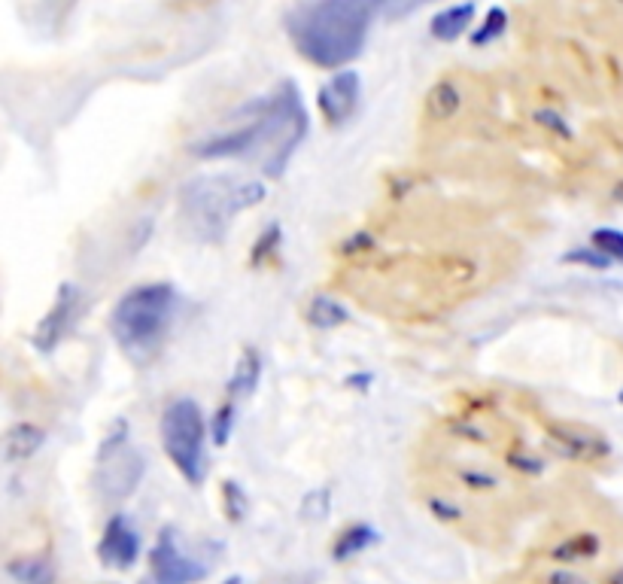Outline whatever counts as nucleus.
Instances as JSON below:
<instances>
[{
    "label": "nucleus",
    "mask_w": 623,
    "mask_h": 584,
    "mask_svg": "<svg viewBox=\"0 0 623 584\" xmlns=\"http://www.w3.org/2000/svg\"><path fill=\"white\" fill-rule=\"evenodd\" d=\"M231 122L213 137L192 146V156L213 159H256L268 177H280L307 134V110L292 80H283L277 92L250 101Z\"/></svg>",
    "instance_id": "f257e3e1"
},
{
    "label": "nucleus",
    "mask_w": 623,
    "mask_h": 584,
    "mask_svg": "<svg viewBox=\"0 0 623 584\" xmlns=\"http://www.w3.org/2000/svg\"><path fill=\"white\" fill-rule=\"evenodd\" d=\"M383 0H314L286 19L295 52L320 70L350 67L365 49Z\"/></svg>",
    "instance_id": "f03ea898"
},
{
    "label": "nucleus",
    "mask_w": 623,
    "mask_h": 584,
    "mask_svg": "<svg viewBox=\"0 0 623 584\" xmlns=\"http://www.w3.org/2000/svg\"><path fill=\"white\" fill-rule=\"evenodd\" d=\"M174 311H177V289L171 283H143L128 289L113 305L110 332L131 362L146 365L165 347V338L174 323Z\"/></svg>",
    "instance_id": "7ed1b4c3"
},
{
    "label": "nucleus",
    "mask_w": 623,
    "mask_h": 584,
    "mask_svg": "<svg viewBox=\"0 0 623 584\" xmlns=\"http://www.w3.org/2000/svg\"><path fill=\"white\" fill-rule=\"evenodd\" d=\"M268 198V183L256 177H195L183 186L180 192V207L183 216L189 219V226L195 235L216 241L225 235L231 226V219L238 213H247L259 207Z\"/></svg>",
    "instance_id": "20e7f679"
},
{
    "label": "nucleus",
    "mask_w": 623,
    "mask_h": 584,
    "mask_svg": "<svg viewBox=\"0 0 623 584\" xmlns=\"http://www.w3.org/2000/svg\"><path fill=\"white\" fill-rule=\"evenodd\" d=\"M159 438L168 460L186 484L201 487L207 481V438L210 426L201 405L189 396L174 399L159 420Z\"/></svg>",
    "instance_id": "39448f33"
},
{
    "label": "nucleus",
    "mask_w": 623,
    "mask_h": 584,
    "mask_svg": "<svg viewBox=\"0 0 623 584\" xmlns=\"http://www.w3.org/2000/svg\"><path fill=\"white\" fill-rule=\"evenodd\" d=\"M143 478V457L128 442V423H113V432L98 448V484L101 493L113 502L128 499Z\"/></svg>",
    "instance_id": "423d86ee"
},
{
    "label": "nucleus",
    "mask_w": 623,
    "mask_h": 584,
    "mask_svg": "<svg viewBox=\"0 0 623 584\" xmlns=\"http://www.w3.org/2000/svg\"><path fill=\"white\" fill-rule=\"evenodd\" d=\"M146 566H149L146 584H198L210 572L204 560L186 554L180 533L174 527H165L159 536H155V545L149 548Z\"/></svg>",
    "instance_id": "0eeeda50"
},
{
    "label": "nucleus",
    "mask_w": 623,
    "mask_h": 584,
    "mask_svg": "<svg viewBox=\"0 0 623 584\" xmlns=\"http://www.w3.org/2000/svg\"><path fill=\"white\" fill-rule=\"evenodd\" d=\"M86 311V296H83V289L76 286V283H61L58 292H55V302L52 308L43 314V320L37 323L31 341L40 353H52L70 332L73 326L80 323Z\"/></svg>",
    "instance_id": "6e6552de"
},
{
    "label": "nucleus",
    "mask_w": 623,
    "mask_h": 584,
    "mask_svg": "<svg viewBox=\"0 0 623 584\" xmlns=\"http://www.w3.org/2000/svg\"><path fill=\"white\" fill-rule=\"evenodd\" d=\"M544 432H548V442L554 445V451L575 463H602L611 454L608 438L587 423L548 420L544 423Z\"/></svg>",
    "instance_id": "1a4fd4ad"
},
{
    "label": "nucleus",
    "mask_w": 623,
    "mask_h": 584,
    "mask_svg": "<svg viewBox=\"0 0 623 584\" xmlns=\"http://www.w3.org/2000/svg\"><path fill=\"white\" fill-rule=\"evenodd\" d=\"M362 104V77L353 67H341L317 89V113L329 128H338L356 116Z\"/></svg>",
    "instance_id": "9d476101"
},
{
    "label": "nucleus",
    "mask_w": 623,
    "mask_h": 584,
    "mask_svg": "<svg viewBox=\"0 0 623 584\" xmlns=\"http://www.w3.org/2000/svg\"><path fill=\"white\" fill-rule=\"evenodd\" d=\"M98 557L110 569H131L140 560V533L134 530V524L122 511H116L107 521L101 542H98Z\"/></svg>",
    "instance_id": "9b49d317"
},
{
    "label": "nucleus",
    "mask_w": 623,
    "mask_h": 584,
    "mask_svg": "<svg viewBox=\"0 0 623 584\" xmlns=\"http://www.w3.org/2000/svg\"><path fill=\"white\" fill-rule=\"evenodd\" d=\"M46 445V429H40L37 423H16L4 432L0 438V454H4L7 463H25L31 460L40 448Z\"/></svg>",
    "instance_id": "f8f14e48"
},
{
    "label": "nucleus",
    "mask_w": 623,
    "mask_h": 584,
    "mask_svg": "<svg viewBox=\"0 0 623 584\" xmlns=\"http://www.w3.org/2000/svg\"><path fill=\"white\" fill-rule=\"evenodd\" d=\"M475 16H478V7L472 4V0H462V4H450V7H444L441 13L432 16L429 34L438 43H456L465 31L475 25Z\"/></svg>",
    "instance_id": "ddd939ff"
},
{
    "label": "nucleus",
    "mask_w": 623,
    "mask_h": 584,
    "mask_svg": "<svg viewBox=\"0 0 623 584\" xmlns=\"http://www.w3.org/2000/svg\"><path fill=\"white\" fill-rule=\"evenodd\" d=\"M262 381V353L256 347H244V353L235 362V375H231L225 393L235 399H250L259 390Z\"/></svg>",
    "instance_id": "4468645a"
},
{
    "label": "nucleus",
    "mask_w": 623,
    "mask_h": 584,
    "mask_svg": "<svg viewBox=\"0 0 623 584\" xmlns=\"http://www.w3.org/2000/svg\"><path fill=\"white\" fill-rule=\"evenodd\" d=\"M377 539L380 536H377V530L371 524H350V527H344L335 536V542H332V560L335 563H350L353 557H359L371 545H377Z\"/></svg>",
    "instance_id": "2eb2a0df"
},
{
    "label": "nucleus",
    "mask_w": 623,
    "mask_h": 584,
    "mask_svg": "<svg viewBox=\"0 0 623 584\" xmlns=\"http://www.w3.org/2000/svg\"><path fill=\"white\" fill-rule=\"evenodd\" d=\"M462 110V92L453 80H438L426 92V116L432 122H450Z\"/></svg>",
    "instance_id": "dca6fc26"
},
{
    "label": "nucleus",
    "mask_w": 623,
    "mask_h": 584,
    "mask_svg": "<svg viewBox=\"0 0 623 584\" xmlns=\"http://www.w3.org/2000/svg\"><path fill=\"white\" fill-rule=\"evenodd\" d=\"M304 320H307V326L329 332V329L344 326L350 320V311L344 308V302H338L332 296H314L304 308Z\"/></svg>",
    "instance_id": "f3484780"
},
{
    "label": "nucleus",
    "mask_w": 623,
    "mask_h": 584,
    "mask_svg": "<svg viewBox=\"0 0 623 584\" xmlns=\"http://www.w3.org/2000/svg\"><path fill=\"white\" fill-rule=\"evenodd\" d=\"M599 554V536L596 533H575V536H566L554 551L551 557L557 563H584V560H593Z\"/></svg>",
    "instance_id": "a211bd4d"
},
{
    "label": "nucleus",
    "mask_w": 623,
    "mask_h": 584,
    "mask_svg": "<svg viewBox=\"0 0 623 584\" xmlns=\"http://www.w3.org/2000/svg\"><path fill=\"white\" fill-rule=\"evenodd\" d=\"M235 423H238V399L225 393V399L216 405V411H213V417H210V423H207V426H210V442H213L216 448L228 445V438H231V429H235Z\"/></svg>",
    "instance_id": "6ab92c4d"
},
{
    "label": "nucleus",
    "mask_w": 623,
    "mask_h": 584,
    "mask_svg": "<svg viewBox=\"0 0 623 584\" xmlns=\"http://www.w3.org/2000/svg\"><path fill=\"white\" fill-rule=\"evenodd\" d=\"M10 575L19 584H55V569L46 557H22L10 563Z\"/></svg>",
    "instance_id": "aec40b11"
},
{
    "label": "nucleus",
    "mask_w": 623,
    "mask_h": 584,
    "mask_svg": "<svg viewBox=\"0 0 623 584\" xmlns=\"http://www.w3.org/2000/svg\"><path fill=\"white\" fill-rule=\"evenodd\" d=\"M505 31H508V13L502 7H490L487 16L481 19V25H475L469 40L475 49H484V46H493L496 40H502Z\"/></svg>",
    "instance_id": "412c9836"
},
{
    "label": "nucleus",
    "mask_w": 623,
    "mask_h": 584,
    "mask_svg": "<svg viewBox=\"0 0 623 584\" xmlns=\"http://www.w3.org/2000/svg\"><path fill=\"white\" fill-rule=\"evenodd\" d=\"M280 244H283V229L280 223H268L259 238L253 241V250H250V265L253 268H262V265H271L274 256L280 253Z\"/></svg>",
    "instance_id": "4be33fe9"
},
{
    "label": "nucleus",
    "mask_w": 623,
    "mask_h": 584,
    "mask_svg": "<svg viewBox=\"0 0 623 584\" xmlns=\"http://www.w3.org/2000/svg\"><path fill=\"white\" fill-rule=\"evenodd\" d=\"M301 521L307 524H323L332 515V487H314L301 499Z\"/></svg>",
    "instance_id": "5701e85b"
},
{
    "label": "nucleus",
    "mask_w": 623,
    "mask_h": 584,
    "mask_svg": "<svg viewBox=\"0 0 623 584\" xmlns=\"http://www.w3.org/2000/svg\"><path fill=\"white\" fill-rule=\"evenodd\" d=\"M219 493H222V508H225V518H228L231 524H241V521L247 518V508H250V502H247V493L241 490V484L228 478V481H222Z\"/></svg>",
    "instance_id": "b1692460"
},
{
    "label": "nucleus",
    "mask_w": 623,
    "mask_h": 584,
    "mask_svg": "<svg viewBox=\"0 0 623 584\" xmlns=\"http://www.w3.org/2000/svg\"><path fill=\"white\" fill-rule=\"evenodd\" d=\"M590 244L599 253H605L611 262H620L623 265V232L620 229H596L590 235Z\"/></svg>",
    "instance_id": "393cba45"
},
{
    "label": "nucleus",
    "mask_w": 623,
    "mask_h": 584,
    "mask_svg": "<svg viewBox=\"0 0 623 584\" xmlns=\"http://www.w3.org/2000/svg\"><path fill=\"white\" fill-rule=\"evenodd\" d=\"M563 262H566V265H581V268H593V271H608V268H611V259H608L605 253H599V250H596L593 244L569 250V253L563 256Z\"/></svg>",
    "instance_id": "a878e982"
},
{
    "label": "nucleus",
    "mask_w": 623,
    "mask_h": 584,
    "mask_svg": "<svg viewBox=\"0 0 623 584\" xmlns=\"http://www.w3.org/2000/svg\"><path fill=\"white\" fill-rule=\"evenodd\" d=\"M532 119H535L541 128H548L551 134L563 137V140H572V137H575V131H572V125L566 122V116L557 113V110H551V107H538V110L532 113Z\"/></svg>",
    "instance_id": "bb28decb"
},
{
    "label": "nucleus",
    "mask_w": 623,
    "mask_h": 584,
    "mask_svg": "<svg viewBox=\"0 0 623 584\" xmlns=\"http://www.w3.org/2000/svg\"><path fill=\"white\" fill-rule=\"evenodd\" d=\"M505 460H508L511 469H517V472H523V475H541V472H544V460L535 457V454H532L529 448H523V445L511 448Z\"/></svg>",
    "instance_id": "cd10ccee"
},
{
    "label": "nucleus",
    "mask_w": 623,
    "mask_h": 584,
    "mask_svg": "<svg viewBox=\"0 0 623 584\" xmlns=\"http://www.w3.org/2000/svg\"><path fill=\"white\" fill-rule=\"evenodd\" d=\"M459 478H462V484L469 487V490H490V487H499V481H496L490 472H484V469H465Z\"/></svg>",
    "instance_id": "c85d7f7f"
},
{
    "label": "nucleus",
    "mask_w": 623,
    "mask_h": 584,
    "mask_svg": "<svg viewBox=\"0 0 623 584\" xmlns=\"http://www.w3.org/2000/svg\"><path fill=\"white\" fill-rule=\"evenodd\" d=\"M429 508H432V515H435L438 521H447V524H453V521L462 518L459 505H453V502H447V499H441V496H432V499H429Z\"/></svg>",
    "instance_id": "c756f323"
},
{
    "label": "nucleus",
    "mask_w": 623,
    "mask_h": 584,
    "mask_svg": "<svg viewBox=\"0 0 623 584\" xmlns=\"http://www.w3.org/2000/svg\"><path fill=\"white\" fill-rule=\"evenodd\" d=\"M548 584H590L584 575H578V572H569V569H554L551 575H548Z\"/></svg>",
    "instance_id": "7c9ffc66"
},
{
    "label": "nucleus",
    "mask_w": 623,
    "mask_h": 584,
    "mask_svg": "<svg viewBox=\"0 0 623 584\" xmlns=\"http://www.w3.org/2000/svg\"><path fill=\"white\" fill-rule=\"evenodd\" d=\"M608 584H623V566H620V569H614V572L608 575Z\"/></svg>",
    "instance_id": "2f4dec72"
},
{
    "label": "nucleus",
    "mask_w": 623,
    "mask_h": 584,
    "mask_svg": "<svg viewBox=\"0 0 623 584\" xmlns=\"http://www.w3.org/2000/svg\"><path fill=\"white\" fill-rule=\"evenodd\" d=\"M219 584H244V578H241V575H228V578H222Z\"/></svg>",
    "instance_id": "473e14b6"
},
{
    "label": "nucleus",
    "mask_w": 623,
    "mask_h": 584,
    "mask_svg": "<svg viewBox=\"0 0 623 584\" xmlns=\"http://www.w3.org/2000/svg\"><path fill=\"white\" fill-rule=\"evenodd\" d=\"M614 198H617V201L623 204V180H620V183L614 186Z\"/></svg>",
    "instance_id": "72a5a7b5"
},
{
    "label": "nucleus",
    "mask_w": 623,
    "mask_h": 584,
    "mask_svg": "<svg viewBox=\"0 0 623 584\" xmlns=\"http://www.w3.org/2000/svg\"><path fill=\"white\" fill-rule=\"evenodd\" d=\"M617 399H620V405H623V390H620V396H617Z\"/></svg>",
    "instance_id": "f704fd0d"
},
{
    "label": "nucleus",
    "mask_w": 623,
    "mask_h": 584,
    "mask_svg": "<svg viewBox=\"0 0 623 584\" xmlns=\"http://www.w3.org/2000/svg\"><path fill=\"white\" fill-rule=\"evenodd\" d=\"M383 4H393V0H383ZM417 4H420V0H417Z\"/></svg>",
    "instance_id": "c9c22d12"
},
{
    "label": "nucleus",
    "mask_w": 623,
    "mask_h": 584,
    "mask_svg": "<svg viewBox=\"0 0 623 584\" xmlns=\"http://www.w3.org/2000/svg\"><path fill=\"white\" fill-rule=\"evenodd\" d=\"M620 4H623V0H620Z\"/></svg>",
    "instance_id": "e433bc0d"
}]
</instances>
